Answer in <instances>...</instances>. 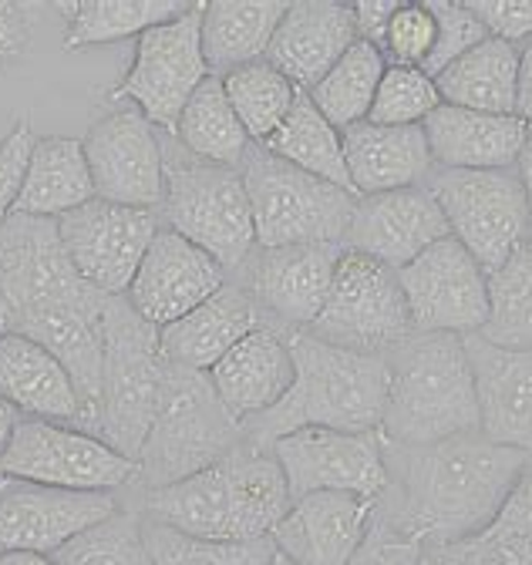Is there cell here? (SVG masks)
<instances>
[{"mask_svg": "<svg viewBox=\"0 0 532 565\" xmlns=\"http://www.w3.org/2000/svg\"><path fill=\"white\" fill-rule=\"evenodd\" d=\"M108 294L72 266L57 220L11 216L0 226V333L41 343L72 374L88 431L98 428Z\"/></svg>", "mask_w": 532, "mask_h": 565, "instance_id": "1", "label": "cell"}, {"mask_svg": "<svg viewBox=\"0 0 532 565\" xmlns=\"http://www.w3.org/2000/svg\"><path fill=\"white\" fill-rule=\"evenodd\" d=\"M384 441V438H381ZM532 455L472 435L432 445H387V491L377 519L425 548L489 529Z\"/></svg>", "mask_w": 532, "mask_h": 565, "instance_id": "2", "label": "cell"}, {"mask_svg": "<svg viewBox=\"0 0 532 565\" xmlns=\"http://www.w3.org/2000/svg\"><path fill=\"white\" fill-rule=\"evenodd\" d=\"M294 387L287 397L249 420H243V441L270 448L300 428L334 431H377L387 404V361L384 353H361L327 343L307 330L290 333Z\"/></svg>", "mask_w": 532, "mask_h": 565, "instance_id": "3", "label": "cell"}, {"mask_svg": "<svg viewBox=\"0 0 532 565\" xmlns=\"http://www.w3.org/2000/svg\"><path fill=\"white\" fill-rule=\"evenodd\" d=\"M287 475L270 448L240 441L175 484L142 494V515L199 539H266L290 512Z\"/></svg>", "mask_w": 532, "mask_h": 565, "instance_id": "4", "label": "cell"}, {"mask_svg": "<svg viewBox=\"0 0 532 565\" xmlns=\"http://www.w3.org/2000/svg\"><path fill=\"white\" fill-rule=\"evenodd\" d=\"M384 361L391 381L377 435L387 445H432L479 431L476 381L458 333H412Z\"/></svg>", "mask_w": 532, "mask_h": 565, "instance_id": "5", "label": "cell"}, {"mask_svg": "<svg viewBox=\"0 0 532 565\" xmlns=\"http://www.w3.org/2000/svg\"><path fill=\"white\" fill-rule=\"evenodd\" d=\"M243 441V424L223 407L206 371L166 364L162 401L139 451L142 491L210 468Z\"/></svg>", "mask_w": 532, "mask_h": 565, "instance_id": "6", "label": "cell"}, {"mask_svg": "<svg viewBox=\"0 0 532 565\" xmlns=\"http://www.w3.org/2000/svg\"><path fill=\"white\" fill-rule=\"evenodd\" d=\"M166 358L159 327L131 310L125 297H108L105 307V364L95 435L118 455L139 461L162 401Z\"/></svg>", "mask_w": 532, "mask_h": 565, "instance_id": "7", "label": "cell"}, {"mask_svg": "<svg viewBox=\"0 0 532 565\" xmlns=\"http://www.w3.org/2000/svg\"><path fill=\"white\" fill-rule=\"evenodd\" d=\"M256 246H300V243H344L358 195L334 182H323L263 146H253L240 166Z\"/></svg>", "mask_w": 532, "mask_h": 565, "instance_id": "8", "label": "cell"}, {"mask_svg": "<svg viewBox=\"0 0 532 565\" xmlns=\"http://www.w3.org/2000/svg\"><path fill=\"white\" fill-rule=\"evenodd\" d=\"M159 216L166 230L206 249L226 273L243 269L256 253L253 212L240 169L166 152V199Z\"/></svg>", "mask_w": 532, "mask_h": 565, "instance_id": "9", "label": "cell"}, {"mask_svg": "<svg viewBox=\"0 0 532 565\" xmlns=\"http://www.w3.org/2000/svg\"><path fill=\"white\" fill-rule=\"evenodd\" d=\"M438 199L451 236L496 273L519 246L529 243V202L512 169H432L425 179Z\"/></svg>", "mask_w": 532, "mask_h": 565, "instance_id": "10", "label": "cell"}, {"mask_svg": "<svg viewBox=\"0 0 532 565\" xmlns=\"http://www.w3.org/2000/svg\"><path fill=\"white\" fill-rule=\"evenodd\" d=\"M307 333L361 353H387L412 337L415 327L397 269L344 249L327 303Z\"/></svg>", "mask_w": 532, "mask_h": 565, "instance_id": "11", "label": "cell"}, {"mask_svg": "<svg viewBox=\"0 0 532 565\" xmlns=\"http://www.w3.org/2000/svg\"><path fill=\"white\" fill-rule=\"evenodd\" d=\"M0 475L72 491H121L139 481V461L118 455L75 424L21 417L0 458Z\"/></svg>", "mask_w": 532, "mask_h": 565, "instance_id": "12", "label": "cell"}, {"mask_svg": "<svg viewBox=\"0 0 532 565\" xmlns=\"http://www.w3.org/2000/svg\"><path fill=\"white\" fill-rule=\"evenodd\" d=\"M206 78L210 64L203 57V4H192L182 18L149 28L136 38V57L115 95L136 102V108L156 128L175 135L185 102Z\"/></svg>", "mask_w": 532, "mask_h": 565, "instance_id": "13", "label": "cell"}, {"mask_svg": "<svg viewBox=\"0 0 532 565\" xmlns=\"http://www.w3.org/2000/svg\"><path fill=\"white\" fill-rule=\"evenodd\" d=\"M159 230L156 209H131L105 199H92L57 220V236L72 266L108 297L128 294Z\"/></svg>", "mask_w": 532, "mask_h": 565, "instance_id": "14", "label": "cell"}, {"mask_svg": "<svg viewBox=\"0 0 532 565\" xmlns=\"http://www.w3.org/2000/svg\"><path fill=\"white\" fill-rule=\"evenodd\" d=\"M415 333H479L489 320V276L455 236L397 269Z\"/></svg>", "mask_w": 532, "mask_h": 565, "instance_id": "15", "label": "cell"}, {"mask_svg": "<svg viewBox=\"0 0 532 565\" xmlns=\"http://www.w3.org/2000/svg\"><path fill=\"white\" fill-rule=\"evenodd\" d=\"M82 146L92 169L95 199L131 209H162L166 146L159 128L139 108H121L98 118Z\"/></svg>", "mask_w": 532, "mask_h": 565, "instance_id": "16", "label": "cell"}, {"mask_svg": "<svg viewBox=\"0 0 532 565\" xmlns=\"http://www.w3.org/2000/svg\"><path fill=\"white\" fill-rule=\"evenodd\" d=\"M270 451L287 475L290 499H304L310 491H351L377 502L387 491L384 441L377 431L300 428L274 441Z\"/></svg>", "mask_w": 532, "mask_h": 565, "instance_id": "17", "label": "cell"}, {"mask_svg": "<svg viewBox=\"0 0 532 565\" xmlns=\"http://www.w3.org/2000/svg\"><path fill=\"white\" fill-rule=\"evenodd\" d=\"M115 512H121L118 491H72L0 475V552L54 555Z\"/></svg>", "mask_w": 532, "mask_h": 565, "instance_id": "18", "label": "cell"}, {"mask_svg": "<svg viewBox=\"0 0 532 565\" xmlns=\"http://www.w3.org/2000/svg\"><path fill=\"white\" fill-rule=\"evenodd\" d=\"M344 256L341 243H300L259 249L243 266V282L253 300L284 330H310L320 317L338 263Z\"/></svg>", "mask_w": 532, "mask_h": 565, "instance_id": "19", "label": "cell"}, {"mask_svg": "<svg viewBox=\"0 0 532 565\" xmlns=\"http://www.w3.org/2000/svg\"><path fill=\"white\" fill-rule=\"evenodd\" d=\"M445 236H451V230L438 199L428 185H408L361 195L341 246L402 269Z\"/></svg>", "mask_w": 532, "mask_h": 565, "instance_id": "20", "label": "cell"}, {"mask_svg": "<svg viewBox=\"0 0 532 565\" xmlns=\"http://www.w3.org/2000/svg\"><path fill=\"white\" fill-rule=\"evenodd\" d=\"M226 279L230 273L206 249H199L185 236L162 226L125 300L152 327H169L199 303H206L216 290H223Z\"/></svg>", "mask_w": 532, "mask_h": 565, "instance_id": "21", "label": "cell"}, {"mask_svg": "<svg viewBox=\"0 0 532 565\" xmlns=\"http://www.w3.org/2000/svg\"><path fill=\"white\" fill-rule=\"evenodd\" d=\"M374 515V499L351 491H310L294 499L274 529V542L297 565H348L371 535Z\"/></svg>", "mask_w": 532, "mask_h": 565, "instance_id": "22", "label": "cell"}, {"mask_svg": "<svg viewBox=\"0 0 532 565\" xmlns=\"http://www.w3.org/2000/svg\"><path fill=\"white\" fill-rule=\"evenodd\" d=\"M476 381L479 435L532 455V350H506L479 333H465Z\"/></svg>", "mask_w": 532, "mask_h": 565, "instance_id": "23", "label": "cell"}, {"mask_svg": "<svg viewBox=\"0 0 532 565\" xmlns=\"http://www.w3.org/2000/svg\"><path fill=\"white\" fill-rule=\"evenodd\" d=\"M223 407L243 424L277 407L294 387L290 330L256 327L206 371Z\"/></svg>", "mask_w": 532, "mask_h": 565, "instance_id": "24", "label": "cell"}, {"mask_svg": "<svg viewBox=\"0 0 532 565\" xmlns=\"http://www.w3.org/2000/svg\"><path fill=\"white\" fill-rule=\"evenodd\" d=\"M277 327L253 300L243 279H226L206 303H199L169 327H159V350L169 364L189 371H210L226 350H233L249 330Z\"/></svg>", "mask_w": 532, "mask_h": 565, "instance_id": "25", "label": "cell"}, {"mask_svg": "<svg viewBox=\"0 0 532 565\" xmlns=\"http://www.w3.org/2000/svg\"><path fill=\"white\" fill-rule=\"evenodd\" d=\"M0 401H8L21 417L75 424L88 431V411L72 374L54 353L18 333H0Z\"/></svg>", "mask_w": 532, "mask_h": 565, "instance_id": "26", "label": "cell"}, {"mask_svg": "<svg viewBox=\"0 0 532 565\" xmlns=\"http://www.w3.org/2000/svg\"><path fill=\"white\" fill-rule=\"evenodd\" d=\"M358 38L354 8L344 4H290L270 47V61L297 92H313Z\"/></svg>", "mask_w": 532, "mask_h": 565, "instance_id": "27", "label": "cell"}, {"mask_svg": "<svg viewBox=\"0 0 532 565\" xmlns=\"http://www.w3.org/2000/svg\"><path fill=\"white\" fill-rule=\"evenodd\" d=\"M435 169H512L532 125L519 115H489L438 105L425 121Z\"/></svg>", "mask_w": 532, "mask_h": 565, "instance_id": "28", "label": "cell"}, {"mask_svg": "<svg viewBox=\"0 0 532 565\" xmlns=\"http://www.w3.org/2000/svg\"><path fill=\"white\" fill-rule=\"evenodd\" d=\"M344 162L354 195L422 185L435 169L428 135L422 125H374L358 121L341 131Z\"/></svg>", "mask_w": 532, "mask_h": 565, "instance_id": "29", "label": "cell"}, {"mask_svg": "<svg viewBox=\"0 0 532 565\" xmlns=\"http://www.w3.org/2000/svg\"><path fill=\"white\" fill-rule=\"evenodd\" d=\"M92 199H95V182L82 141L68 135L38 138L14 216L61 220Z\"/></svg>", "mask_w": 532, "mask_h": 565, "instance_id": "30", "label": "cell"}, {"mask_svg": "<svg viewBox=\"0 0 532 565\" xmlns=\"http://www.w3.org/2000/svg\"><path fill=\"white\" fill-rule=\"evenodd\" d=\"M435 88L445 105L515 115L519 98V47L499 38H486L435 75Z\"/></svg>", "mask_w": 532, "mask_h": 565, "instance_id": "31", "label": "cell"}, {"mask_svg": "<svg viewBox=\"0 0 532 565\" xmlns=\"http://www.w3.org/2000/svg\"><path fill=\"white\" fill-rule=\"evenodd\" d=\"M290 4H203V57L210 75L266 57Z\"/></svg>", "mask_w": 532, "mask_h": 565, "instance_id": "32", "label": "cell"}, {"mask_svg": "<svg viewBox=\"0 0 532 565\" xmlns=\"http://www.w3.org/2000/svg\"><path fill=\"white\" fill-rule=\"evenodd\" d=\"M175 141L189 156L203 159V162L230 166V169L243 166L246 152L253 149V141L226 98L223 78L210 75L195 88V95L185 102V108L179 115Z\"/></svg>", "mask_w": 532, "mask_h": 565, "instance_id": "33", "label": "cell"}, {"mask_svg": "<svg viewBox=\"0 0 532 565\" xmlns=\"http://www.w3.org/2000/svg\"><path fill=\"white\" fill-rule=\"evenodd\" d=\"M263 149L323 179V182H334L341 189H351V175H348V162H344V141L341 131L330 125L317 105L310 102L307 92L297 95L290 115L284 118V125L263 141ZM354 192V189H351Z\"/></svg>", "mask_w": 532, "mask_h": 565, "instance_id": "34", "label": "cell"}, {"mask_svg": "<svg viewBox=\"0 0 532 565\" xmlns=\"http://www.w3.org/2000/svg\"><path fill=\"white\" fill-rule=\"evenodd\" d=\"M384 67H387V57L381 47H374L368 41H354L351 51L330 67L320 78V85L307 95L330 125L344 131L358 121H368V111L374 105Z\"/></svg>", "mask_w": 532, "mask_h": 565, "instance_id": "35", "label": "cell"}, {"mask_svg": "<svg viewBox=\"0 0 532 565\" xmlns=\"http://www.w3.org/2000/svg\"><path fill=\"white\" fill-rule=\"evenodd\" d=\"M223 88L253 146H263L284 125L300 95L294 82L280 75L266 57L233 67L230 75H223Z\"/></svg>", "mask_w": 532, "mask_h": 565, "instance_id": "36", "label": "cell"}, {"mask_svg": "<svg viewBox=\"0 0 532 565\" xmlns=\"http://www.w3.org/2000/svg\"><path fill=\"white\" fill-rule=\"evenodd\" d=\"M192 4H152V0H88V4H64L61 14L68 18V47H92V44H111L121 38H139L149 28L169 24L182 18Z\"/></svg>", "mask_w": 532, "mask_h": 565, "instance_id": "37", "label": "cell"}, {"mask_svg": "<svg viewBox=\"0 0 532 565\" xmlns=\"http://www.w3.org/2000/svg\"><path fill=\"white\" fill-rule=\"evenodd\" d=\"M496 347L532 350V246H519L489 273V320L479 330Z\"/></svg>", "mask_w": 532, "mask_h": 565, "instance_id": "38", "label": "cell"}, {"mask_svg": "<svg viewBox=\"0 0 532 565\" xmlns=\"http://www.w3.org/2000/svg\"><path fill=\"white\" fill-rule=\"evenodd\" d=\"M142 539L152 565H270L274 535L266 539H199L142 515Z\"/></svg>", "mask_w": 532, "mask_h": 565, "instance_id": "39", "label": "cell"}, {"mask_svg": "<svg viewBox=\"0 0 532 565\" xmlns=\"http://www.w3.org/2000/svg\"><path fill=\"white\" fill-rule=\"evenodd\" d=\"M51 558L54 565H152L142 539V515L125 509L75 535Z\"/></svg>", "mask_w": 532, "mask_h": 565, "instance_id": "40", "label": "cell"}, {"mask_svg": "<svg viewBox=\"0 0 532 565\" xmlns=\"http://www.w3.org/2000/svg\"><path fill=\"white\" fill-rule=\"evenodd\" d=\"M441 105V95L435 88V78H428L422 67L412 64H387L374 105L368 111V121L374 125H422L435 108Z\"/></svg>", "mask_w": 532, "mask_h": 565, "instance_id": "41", "label": "cell"}, {"mask_svg": "<svg viewBox=\"0 0 532 565\" xmlns=\"http://www.w3.org/2000/svg\"><path fill=\"white\" fill-rule=\"evenodd\" d=\"M425 565H532V535L482 529L425 548Z\"/></svg>", "mask_w": 532, "mask_h": 565, "instance_id": "42", "label": "cell"}, {"mask_svg": "<svg viewBox=\"0 0 532 565\" xmlns=\"http://www.w3.org/2000/svg\"><path fill=\"white\" fill-rule=\"evenodd\" d=\"M428 11L435 18L438 38H435V47L425 57L422 71H425L428 78H435L438 71H445L465 51H472L476 44H482L489 38V31L482 28V21L465 4H441V0H435V4H428Z\"/></svg>", "mask_w": 532, "mask_h": 565, "instance_id": "43", "label": "cell"}, {"mask_svg": "<svg viewBox=\"0 0 532 565\" xmlns=\"http://www.w3.org/2000/svg\"><path fill=\"white\" fill-rule=\"evenodd\" d=\"M435 38H438V28H435L428 4H397L394 18L387 24L384 51L394 57V64L422 67L435 47Z\"/></svg>", "mask_w": 532, "mask_h": 565, "instance_id": "44", "label": "cell"}, {"mask_svg": "<svg viewBox=\"0 0 532 565\" xmlns=\"http://www.w3.org/2000/svg\"><path fill=\"white\" fill-rule=\"evenodd\" d=\"M34 141L38 138L28 121H18L11 135L0 138V226L14 216V205H18V195L24 189V175L31 166Z\"/></svg>", "mask_w": 532, "mask_h": 565, "instance_id": "45", "label": "cell"}, {"mask_svg": "<svg viewBox=\"0 0 532 565\" xmlns=\"http://www.w3.org/2000/svg\"><path fill=\"white\" fill-rule=\"evenodd\" d=\"M465 8H469L482 28L499 38V41H509V44H522V41H532V0H465Z\"/></svg>", "mask_w": 532, "mask_h": 565, "instance_id": "46", "label": "cell"}, {"mask_svg": "<svg viewBox=\"0 0 532 565\" xmlns=\"http://www.w3.org/2000/svg\"><path fill=\"white\" fill-rule=\"evenodd\" d=\"M348 565H425V545L397 535L374 515V529Z\"/></svg>", "mask_w": 532, "mask_h": 565, "instance_id": "47", "label": "cell"}, {"mask_svg": "<svg viewBox=\"0 0 532 565\" xmlns=\"http://www.w3.org/2000/svg\"><path fill=\"white\" fill-rule=\"evenodd\" d=\"M38 11L24 4H0V71H8L31 47Z\"/></svg>", "mask_w": 532, "mask_h": 565, "instance_id": "48", "label": "cell"}, {"mask_svg": "<svg viewBox=\"0 0 532 565\" xmlns=\"http://www.w3.org/2000/svg\"><path fill=\"white\" fill-rule=\"evenodd\" d=\"M489 529H499V532H522V535H532V458L525 461V468L519 471L512 491L506 505L499 509L496 522Z\"/></svg>", "mask_w": 532, "mask_h": 565, "instance_id": "49", "label": "cell"}, {"mask_svg": "<svg viewBox=\"0 0 532 565\" xmlns=\"http://www.w3.org/2000/svg\"><path fill=\"white\" fill-rule=\"evenodd\" d=\"M394 11H397V4H391V0H364V4H358L354 8L358 38L384 51V38H387V24H391Z\"/></svg>", "mask_w": 532, "mask_h": 565, "instance_id": "50", "label": "cell"}, {"mask_svg": "<svg viewBox=\"0 0 532 565\" xmlns=\"http://www.w3.org/2000/svg\"><path fill=\"white\" fill-rule=\"evenodd\" d=\"M515 115L532 125V41L519 47V98H515Z\"/></svg>", "mask_w": 532, "mask_h": 565, "instance_id": "51", "label": "cell"}, {"mask_svg": "<svg viewBox=\"0 0 532 565\" xmlns=\"http://www.w3.org/2000/svg\"><path fill=\"white\" fill-rule=\"evenodd\" d=\"M515 172H519V182H522V189H525V202H529V239H532V131H529L525 146H522V152H519Z\"/></svg>", "mask_w": 532, "mask_h": 565, "instance_id": "52", "label": "cell"}, {"mask_svg": "<svg viewBox=\"0 0 532 565\" xmlns=\"http://www.w3.org/2000/svg\"><path fill=\"white\" fill-rule=\"evenodd\" d=\"M18 420H21V414H18L8 401H0V458H4V451H8V445H11V438H14Z\"/></svg>", "mask_w": 532, "mask_h": 565, "instance_id": "53", "label": "cell"}, {"mask_svg": "<svg viewBox=\"0 0 532 565\" xmlns=\"http://www.w3.org/2000/svg\"><path fill=\"white\" fill-rule=\"evenodd\" d=\"M0 565H54L44 552H0Z\"/></svg>", "mask_w": 532, "mask_h": 565, "instance_id": "54", "label": "cell"}, {"mask_svg": "<svg viewBox=\"0 0 532 565\" xmlns=\"http://www.w3.org/2000/svg\"><path fill=\"white\" fill-rule=\"evenodd\" d=\"M270 565H297V562H294V558H287V555H284V552H277V555H274V562H270Z\"/></svg>", "mask_w": 532, "mask_h": 565, "instance_id": "55", "label": "cell"}, {"mask_svg": "<svg viewBox=\"0 0 532 565\" xmlns=\"http://www.w3.org/2000/svg\"><path fill=\"white\" fill-rule=\"evenodd\" d=\"M529 246H532V239H529Z\"/></svg>", "mask_w": 532, "mask_h": 565, "instance_id": "56", "label": "cell"}]
</instances>
